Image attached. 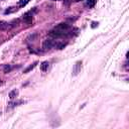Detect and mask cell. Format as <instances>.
<instances>
[{"mask_svg":"<svg viewBox=\"0 0 129 129\" xmlns=\"http://www.w3.org/2000/svg\"><path fill=\"white\" fill-rule=\"evenodd\" d=\"M70 28H71V27H70L69 24H67V23H65V22H62V23L58 24V25H57L56 27H54L53 29H54V30H57V31H59L61 34H62V35L64 36V35L70 30Z\"/></svg>","mask_w":129,"mask_h":129,"instance_id":"obj_1","label":"cell"},{"mask_svg":"<svg viewBox=\"0 0 129 129\" xmlns=\"http://www.w3.org/2000/svg\"><path fill=\"white\" fill-rule=\"evenodd\" d=\"M54 45H56V41H54L53 38H47L44 41V44H42V48H44L45 51L51 50L52 47L54 46Z\"/></svg>","mask_w":129,"mask_h":129,"instance_id":"obj_2","label":"cell"},{"mask_svg":"<svg viewBox=\"0 0 129 129\" xmlns=\"http://www.w3.org/2000/svg\"><path fill=\"white\" fill-rule=\"evenodd\" d=\"M81 68H82V62H81V61H79V62H77L73 67V75L77 76L78 74L81 72Z\"/></svg>","mask_w":129,"mask_h":129,"instance_id":"obj_3","label":"cell"},{"mask_svg":"<svg viewBox=\"0 0 129 129\" xmlns=\"http://www.w3.org/2000/svg\"><path fill=\"white\" fill-rule=\"evenodd\" d=\"M23 20L27 22V23H31L32 20H33V14H32V11H28L26 13L23 14Z\"/></svg>","mask_w":129,"mask_h":129,"instance_id":"obj_4","label":"cell"},{"mask_svg":"<svg viewBox=\"0 0 129 129\" xmlns=\"http://www.w3.org/2000/svg\"><path fill=\"white\" fill-rule=\"evenodd\" d=\"M18 90L17 89H13L12 91H10L9 92V94H8V97H9V99L10 100H13V99H15V98L18 96Z\"/></svg>","mask_w":129,"mask_h":129,"instance_id":"obj_5","label":"cell"},{"mask_svg":"<svg viewBox=\"0 0 129 129\" xmlns=\"http://www.w3.org/2000/svg\"><path fill=\"white\" fill-rule=\"evenodd\" d=\"M11 26L8 22H5V21H0V29L1 30H7L9 29Z\"/></svg>","mask_w":129,"mask_h":129,"instance_id":"obj_6","label":"cell"},{"mask_svg":"<svg viewBox=\"0 0 129 129\" xmlns=\"http://www.w3.org/2000/svg\"><path fill=\"white\" fill-rule=\"evenodd\" d=\"M48 67H50V63H48L47 61H45V62H42L40 64V70L42 72H46L47 69H48Z\"/></svg>","mask_w":129,"mask_h":129,"instance_id":"obj_7","label":"cell"},{"mask_svg":"<svg viewBox=\"0 0 129 129\" xmlns=\"http://www.w3.org/2000/svg\"><path fill=\"white\" fill-rule=\"evenodd\" d=\"M38 62H34L33 64H31V65H30V66H28V67L26 68V69H25V70L23 71V73H24V74H27L28 72H30V71H31V70H33L34 68L36 67V65H38Z\"/></svg>","mask_w":129,"mask_h":129,"instance_id":"obj_8","label":"cell"},{"mask_svg":"<svg viewBox=\"0 0 129 129\" xmlns=\"http://www.w3.org/2000/svg\"><path fill=\"white\" fill-rule=\"evenodd\" d=\"M96 3H97V0H87V2H86V6L89 7V8H92V7H94Z\"/></svg>","mask_w":129,"mask_h":129,"instance_id":"obj_9","label":"cell"},{"mask_svg":"<svg viewBox=\"0 0 129 129\" xmlns=\"http://www.w3.org/2000/svg\"><path fill=\"white\" fill-rule=\"evenodd\" d=\"M16 10H17V8L14 7V6H12V7H9L8 9H6L4 13L5 14H10V13H13V12H15Z\"/></svg>","mask_w":129,"mask_h":129,"instance_id":"obj_10","label":"cell"},{"mask_svg":"<svg viewBox=\"0 0 129 129\" xmlns=\"http://www.w3.org/2000/svg\"><path fill=\"white\" fill-rule=\"evenodd\" d=\"M30 0H20L19 2H18V5L20 6V7H23V6H25Z\"/></svg>","mask_w":129,"mask_h":129,"instance_id":"obj_11","label":"cell"},{"mask_svg":"<svg viewBox=\"0 0 129 129\" xmlns=\"http://www.w3.org/2000/svg\"><path fill=\"white\" fill-rule=\"evenodd\" d=\"M10 24V26L11 27H14V26H17L18 25V24H19V20H18V19H14L13 21H12L11 23H9Z\"/></svg>","mask_w":129,"mask_h":129,"instance_id":"obj_12","label":"cell"},{"mask_svg":"<svg viewBox=\"0 0 129 129\" xmlns=\"http://www.w3.org/2000/svg\"><path fill=\"white\" fill-rule=\"evenodd\" d=\"M35 38H36V34H33V35H30V36H29V38H27V40H29V41H33Z\"/></svg>","mask_w":129,"mask_h":129,"instance_id":"obj_13","label":"cell"},{"mask_svg":"<svg viewBox=\"0 0 129 129\" xmlns=\"http://www.w3.org/2000/svg\"><path fill=\"white\" fill-rule=\"evenodd\" d=\"M10 70H11V68L9 66H5V68H4V73H8Z\"/></svg>","mask_w":129,"mask_h":129,"instance_id":"obj_14","label":"cell"},{"mask_svg":"<svg viewBox=\"0 0 129 129\" xmlns=\"http://www.w3.org/2000/svg\"><path fill=\"white\" fill-rule=\"evenodd\" d=\"M97 25H98V22H92V27L93 28H95Z\"/></svg>","mask_w":129,"mask_h":129,"instance_id":"obj_15","label":"cell"},{"mask_svg":"<svg viewBox=\"0 0 129 129\" xmlns=\"http://www.w3.org/2000/svg\"><path fill=\"white\" fill-rule=\"evenodd\" d=\"M2 85V82H1V80H0V86H1Z\"/></svg>","mask_w":129,"mask_h":129,"instance_id":"obj_16","label":"cell"},{"mask_svg":"<svg viewBox=\"0 0 129 129\" xmlns=\"http://www.w3.org/2000/svg\"><path fill=\"white\" fill-rule=\"evenodd\" d=\"M74 1H81V0H74Z\"/></svg>","mask_w":129,"mask_h":129,"instance_id":"obj_17","label":"cell"}]
</instances>
